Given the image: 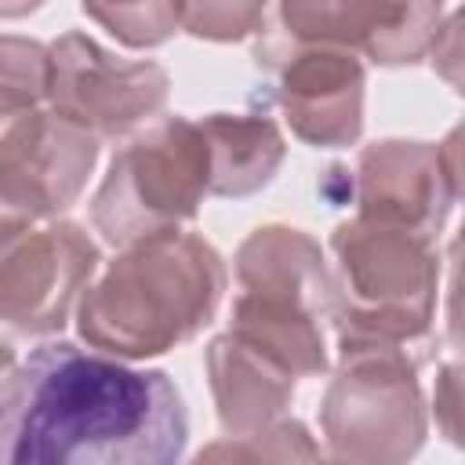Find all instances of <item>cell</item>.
<instances>
[{
	"instance_id": "obj_7",
	"label": "cell",
	"mask_w": 465,
	"mask_h": 465,
	"mask_svg": "<svg viewBox=\"0 0 465 465\" xmlns=\"http://www.w3.org/2000/svg\"><path fill=\"white\" fill-rule=\"evenodd\" d=\"M51 51L47 102L58 116L102 138H127L156 120L171 94V76L160 62L120 58L87 33H62Z\"/></svg>"
},
{
	"instance_id": "obj_3",
	"label": "cell",
	"mask_w": 465,
	"mask_h": 465,
	"mask_svg": "<svg viewBox=\"0 0 465 465\" xmlns=\"http://www.w3.org/2000/svg\"><path fill=\"white\" fill-rule=\"evenodd\" d=\"M440 240L374 218L331 232V323L338 349L392 345L429 356L440 302Z\"/></svg>"
},
{
	"instance_id": "obj_14",
	"label": "cell",
	"mask_w": 465,
	"mask_h": 465,
	"mask_svg": "<svg viewBox=\"0 0 465 465\" xmlns=\"http://www.w3.org/2000/svg\"><path fill=\"white\" fill-rule=\"evenodd\" d=\"M211 156V196L240 200L262 193L283 156L287 142L272 116L265 113H211L196 120Z\"/></svg>"
},
{
	"instance_id": "obj_6",
	"label": "cell",
	"mask_w": 465,
	"mask_h": 465,
	"mask_svg": "<svg viewBox=\"0 0 465 465\" xmlns=\"http://www.w3.org/2000/svg\"><path fill=\"white\" fill-rule=\"evenodd\" d=\"M98 269V243L69 218L0 229V327L44 338L65 327Z\"/></svg>"
},
{
	"instance_id": "obj_21",
	"label": "cell",
	"mask_w": 465,
	"mask_h": 465,
	"mask_svg": "<svg viewBox=\"0 0 465 465\" xmlns=\"http://www.w3.org/2000/svg\"><path fill=\"white\" fill-rule=\"evenodd\" d=\"M11 371H15V345L7 338H0V385H4V378Z\"/></svg>"
},
{
	"instance_id": "obj_19",
	"label": "cell",
	"mask_w": 465,
	"mask_h": 465,
	"mask_svg": "<svg viewBox=\"0 0 465 465\" xmlns=\"http://www.w3.org/2000/svg\"><path fill=\"white\" fill-rule=\"evenodd\" d=\"M203 458H272V461H287V458H320V447L312 443L305 421L298 418H276L272 425L251 432V436H225L222 443H211L200 450Z\"/></svg>"
},
{
	"instance_id": "obj_13",
	"label": "cell",
	"mask_w": 465,
	"mask_h": 465,
	"mask_svg": "<svg viewBox=\"0 0 465 465\" xmlns=\"http://www.w3.org/2000/svg\"><path fill=\"white\" fill-rule=\"evenodd\" d=\"M236 283L247 294L302 305L327 320L331 312V262L323 247L294 225H258L232 258Z\"/></svg>"
},
{
	"instance_id": "obj_2",
	"label": "cell",
	"mask_w": 465,
	"mask_h": 465,
	"mask_svg": "<svg viewBox=\"0 0 465 465\" xmlns=\"http://www.w3.org/2000/svg\"><path fill=\"white\" fill-rule=\"evenodd\" d=\"M225 262L200 232H153L120 247L76 298L80 338L116 360H149L193 341L225 298Z\"/></svg>"
},
{
	"instance_id": "obj_5",
	"label": "cell",
	"mask_w": 465,
	"mask_h": 465,
	"mask_svg": "<svg viewBox=\"0 0 465 465\" xmlns=\"http://www.w3.org/2000/svg\"><path fill=\"white\" fill-rule=\"evenodd\" d=\"M425 356L392 345L338 349V371L320 400L327 454L338 461L396 465L429 436L418 367Z\"/></svg>"
},
{
	"instance_id": "obj_12",
	"label": "cell",
	"mask_w": 465,
	"mask_h": 465,
	"mask_svg": "<svg viewBox=\"0 0 465 465\" xmlns=\"http://www.w3.org/2000/svg\"><path fill=\"white\" fill-rule=\"evenodd\" d=\"M203 367L225 436H251L272 425L276 418H283L298 389V374L283 360L240 338L236 331H222L218 338H211Z\"/></svg>"
},
{
	"instance_id": "obj_17",
	"label": "cell",
	"mask_w": 465,
	"mask_h": 465,
	"mask_svg": "<svg viewBox=\"0 0 465 465\" xmlns=\"http://www.w3.org/2000/svg\"><path fill=\"white\" fill-rule=\"evenodd\" d=\"M51 51L33 36L0 33V116H15L47 102Z\"/></svg>"
},
{
	"instance_id": "obj_10",
	"label": "cell",
	"mask_w": 465,
	"mask_h": 465,
	"mask_svg": "<svg viewBox=\"0 0 465 465\" xmlns=\"http://www.w3.org/2000/svg\"><path fill=\"white\" fill-rule=\"evenodd\" d=\"M454 142L458 134H450L447 142L381 138L363 145L352 178L360 207L356 214L440 240L461 193Z\"/></svg>"
},
{
	"instance_id": "obj_20",
	"label": "cell",
	"mask_w": 465,
	"mask_h": 465,
	"mask_svg": "<svg viewBox=\"0 0 465 465\" xmlns=\"http://www.w3.org/2000/svg\"><path fill=\"white\" fill-rule=\"evenodd\" d=\"M47 0H0V18H25L33 11H40Z\"/></svg>"
},
{
	"instance_id": "obj_11",
	"label": "cell",
	"mask_w": 465,
	"mask_h": 465,
	"mask_svg": "<svg viewBox=\"0 0 465 465\" xmlns=\"http://www.w3.org/2000/svg\"><path fill=\"white\" fill-rule=\"evenodd\" d=\"M443 29V0H280V33L345 47L374 65L421 62Z\"/></svg>"
},
{
	"instance_id": "obj_15",
	"label": "cell",
	"mask_w": 465,
	"mask_h": 465,
	"mask_svg": "<svg viewBox=\"0 0 465 465\" xmlns=\"http://www.w3.org/2000/svg\"><path fill=\"white\" fill-rule=\"evenodd\" d=\"M229 331H236L240 338H247V341L262 345L265 352H272L276 360H283L298 378H320L331 367L323 323L316 312H309L302 305L240 291L232 302Z\"/></svg>"
},
{
	"instance_id": "obj_9",
	"label": "cell",
	"mask_w": 465,
	"mask_h": 465,
	"mask_svg": "<svg viewBox=\"0 0 465 465\" xmlns=\"http://www.w3.org/2000/svg\"><path fill=\"white\" fill-rule=\"evenodd\" d=\"M254 62L269 76V98L280 105L294 138L316 149L360 142L367 69L352 51L302 44L276 29L258 44Z\"/></svg>"
},
{
	"instance_id": "obj_8",
	"label": "cell",
	"mask_w": 465,
	"mask_h": 465,
	"mask_svg": "<svg viewBox=\"0 0 465 465\" xmlns=\"http://www.w3.org/2000/svg\"><path fill=\"white\" fill-rule=\"evenodd\" d=\"M98 163V138L54 109L0 116V229L62 218Z\"/></svg>"
},
{
	"instance_id": "obj_4",
	"label": "cell",
	"mask_w": 465,
	"mask_h": 465,
	"mask_svg": "<svg viewBox=\"0 0 465 465\" xmlns=\"http://www.w3.org/2000/svg\"><path fill=\"white\" fill-rule=\"evenodd\" d=\"M211 193V156L196 120L156 116L113 153L91 200V222L105 243L178 229L196 218Z\"/></svg>"
},
{
	"instance_id": "obj_18",
	"label": "cell",
	"mask_w": 465,
	"mask_h": 465,
	"mask_svg": "<svg viewBox=\"0 0 465 465\" xmlns=\"http://www.w3.org/2000/svg\"><path fill=\"white\" fill-rule=\"evenodd\" d=\"M269 0H182V29L200 40L236 44L265 29Z\"/></svg>"
},
{
	"instance_id": "obj_1",
	"label": "cell",
	"mask_w": 465,
	"mask_h": 465,
	"mask_svg": "<svg viewBox=\"0 0 465 465\" xmlns=\"http://www.w3.org/2000/svg\"><path fill=\"white\" fill-rule=\"evenodd\" d=\"M189 414L163 371L44 341L0 385V465H174Z\"/></svg>"
},
{
	"instance_id": "obj_16",
	"label": "cell",
	"mask_w": 465,
	"mask_h": 465,
	"mask_svg": "<svg viewBox=\"0 0 465 465\" xmlns=\"http://www.w3.org/2000/svg\"><path fill=\"white\" fill-rule=\"evenodd\" d=\"M80 7L134 51L160 47L182 29V0H80Z\"/></svg>"
}]
</instances>
